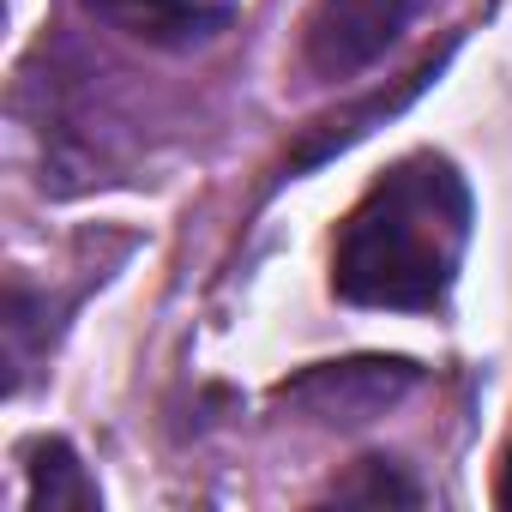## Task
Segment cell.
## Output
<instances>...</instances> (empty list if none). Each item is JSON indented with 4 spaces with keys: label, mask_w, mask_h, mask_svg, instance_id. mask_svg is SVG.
<instances>
[{
    "label": "cell",
    "mask_w": 512,
    "mask_h": 512,
    "mask_svg": "<svg viewBox=\"0 0 512 512\" xmlns=\"http://www.w3.org/2000/svg\"><path fill=\"white\" fill-rule=\"evenodd\" d=\"M470 223L476 205L452 157L410 151L344 217L332 247V290L356 308L428 314L458 284Z\"/></svg>",
    "instance_id": "obj_1"
},
{
    "label": "cell",
    "mask_w": 512,
    "mask_h": 512,
    "mask_svg": "<svg viewBox=\"0 0 512 512\" xmlns=\"http://www.w3.org/2000/svg\"><path fill=\"white\" fill-rule=\"evenodd\" d=\"M416 362L404 356H350V362H314L296 380L278 386V404L320 422V428H362L380 422L410 386H416Z\"/></svg>",
    "instance_id": "obj_2"
},
{
    "label": "cell",
    "mask_w": 512,
    "mask_h": 512,
    "mask_svg": "<svg viewBox=\"0 0 512 512\" xmlns=\"http://www.w3.org/2000/svg\"><path fill=\"white\" fill-rule=\"evenodd\" d=\"M416 0H314L302 19V61L314 79H356L374 67L398 31L410 25Z\"/></svg>",
    "instance_id": "obj_3"
},
{
    "label": "cell",
    "mask_w": 512,
    "mask_h": 512,
    "mask_svg": "<svg viewBox=\"0 0 512 512\" xmlns=\"http://www.w3.org/2000/svg\"><path fill=\"white\" fill-rule=\"evenodd\" d=\"M79 7L145 49H193L229 25V7L217 0H79Z\"/></svg>",
    "instance_id": "obj_4"
},
{
    "label": "cell",
    "mask_w": 512,
    "mask_h": 512,
    "mask_svg": "<svg viewBox=\"0 0 512 512\" xmlns=\"http://www.w3.org/2000/svg\"><path fill=\"white\" fill-rule=\"evenodd\" d=\"M25 470H31V512H97L103 506L97 482L85 476L67 440H37Z\"/></svg>",
    "instance_id": "obj_5"
},
{
    "label": "cell",
    "mask_w": 512,
    "mask_h": 512,
    "mask_svg": "<svg viewBox=\"0 0 512 512\" xmlns=\"http://www.w3.org/2000/svg\"><path fill=\"white\" fill-rule=\"evenodd\" d=\"M332 500H362V506H416L422 500V488L392 464V458H362L350 476H338L332 482Z\"/></svg>",
    "instance_id": "obj_6"
},
{
    "label": "cell",
    "mask_w": 512,
    "mask_h": 512,
    "mask_svg": "<svg viewBox=\"0 0 512 512\" xmlns=\"http://www.w3.org/2000/svg\"><path fill=\"white\" fill-rule=\"evenodd\" d=\"M494 506H512V440L500 452V476H494Z\"/></svg>",
    "instance_id": "obj_7"
}]
</instances>
